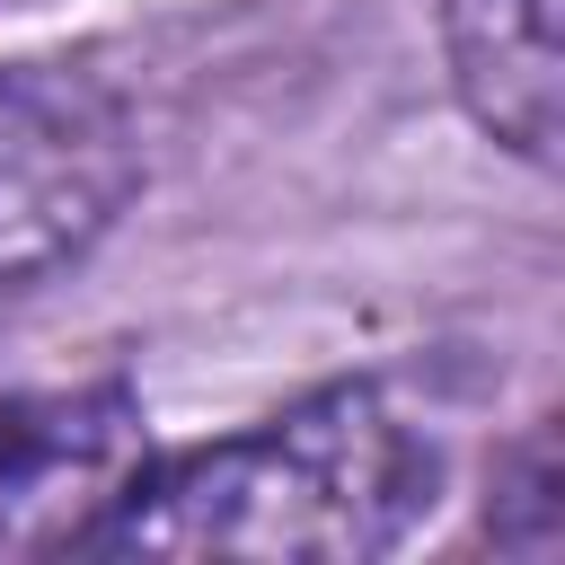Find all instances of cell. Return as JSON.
<instances>
[{
  "label": "cell",
  "mask_w": 565,
  "mask_h": 565,
  "mask_svg": "<svg viewBox=\"0 0 565 565\" xmlns=\"http://www.w3.org/2000/svg\"><path fill=\"white\" fill-rule=\"evenodd\" d=\"M433 433L388 397V380L353 371L247 433L150 450L124 486L88 556H388L441 503Z\"/></svg>",
  "instance_id": "obj_1"
},
{
  "label": "cell",
  "mask_w": 565,
  "mask_h": 565,
  "mask_svg": "<svg viewBox=\"0 0 565 565\" xmlns=\"http://www.w3.org/2000/svg\"><path fill=\"white\" fill-rule=\"evenodd\" d=\"M150 450L124 371L0 388V556H88Z\"/></svg>",
  "instance_id": "obj_3"
},
{
  "label": "cell",
  "mask_w": 565,
  "mask_h": 565,
  "mask_svg": "<svg viewBox=\"0 0 565 565\" xmlns=\"http://www.w3.org/2000/svg\"><path fill=\"white\" fill-rule=\"evenodd\" d=\"M486 539H494L503 556H547V547H556V424H530L512 450H494Z\"/></svg>",
  "instance_id": "obj_5"
},
{
  "label": "cell",
  "mask_w": 565,
  "mask_h": 565,
  "mask_svg": "<svg viewBox=\"0 0 565 565\" xmlns=\"http://www.w3.org/2000/svg\"><path fill=\"white\" fill-rule=\"evenodd\" d=\"M141 194V124L88 62H0V309L71 274Z\"/></svg>",
  "instance_id": "obj_2"
},
{
  "label": "cell",
  "mask_w": 565,
  "mask_h": 565,
  "mask_svg": "<svg viewBox=\"0 0 565 565\" xmlns=\"http://www.w3.org/2000/svg\"><path fill=\"white\" fill-rule=\"evenodd\" d=\"M459 115L521 168H556V0H441Z\"/></svg>",
  "instance_id": "obj_4"
}]
</instances>
